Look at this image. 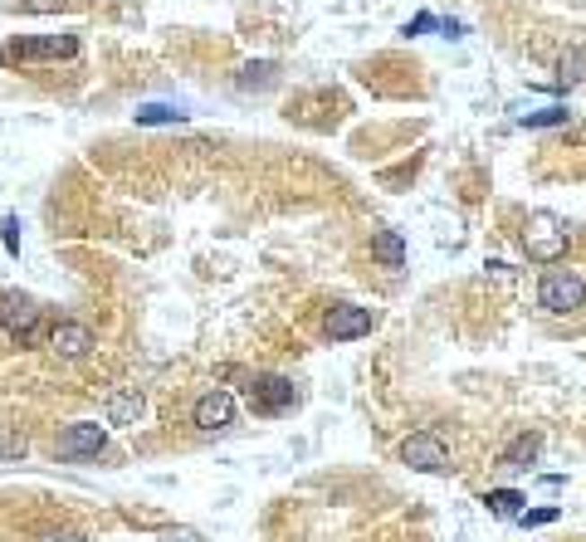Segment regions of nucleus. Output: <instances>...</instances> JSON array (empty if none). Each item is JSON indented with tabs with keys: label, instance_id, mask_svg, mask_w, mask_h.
Segmentation results:
<instances>
[{
	"label": "nucleus",
	"instance_id": "f257e3e1",
	"mask_svg": "<svg viewBox=\"0 0 586 542\" xmlns=\"http://www.w3.org/2000/svg\"><path fill=\"white\" fill-rule=\"evenodd\" d=\"M582 303H586L582 274H572V269H552V274H543V284H538V308H543V313H552V318H572Z\"/></svg>",
	"mask_w": 586,
	"mask_h": 542
},
{
	"label": "nucleus",
	"instance_id": "f03ea898",
	"mask_svg": "<svg viewBox=\"0 0 586 542\" xmlns=\"http://www.w3.org/2000/svg\"><path fill=\"white\" fill-rule=\"evenodd\" d=\"M523 249L528 259H543V264H557L562 254H567V225H562L552 210H538L533 220H528V235H523Z\"/></svg>",
	"mask_w": 586,
	"mask_h": 542
},
{
	"label": "nucleus",
	"instance_id": "7ed1b4c3",
	"mask_svg": "<svg viewBox=\"0 0 586 542\" xmlns=\"http://www.w3.org/2000/svg\"><path fill=\"white\" fill-rule=\"evenodd\" d=\"M245 396H249L254 415H284V411L298 406V386L289 381V376H254Z\"/></svg>",
	"mask_w": 586,
	"mask_h": 542
},
{
	"label": "nucleus",
	"instance_id": "20e7f679",
	"mask_svg": "<svg viewBox=\"0 0 586 542\" xmlns=\"http://www.w3.org/2000/svg\"><path fill=\"white\" fill-rule=\"evenodd\" d=\"M401 459L411 464V469H420V474H450V469H455V464H450L445 440H440L435 430H415V435H406Z\"/></svg>",
	"mask_w": 586,
	"mask_h": 542
},
{
	"label": "nucleus",
	"instance_id": "39448f33",
	"mask_svg": "<svg viewBox=\"0 0 586 542\" xmlns=\"http://www.w3.org/2000/svg\"><path fill=\"white\" fill-rule=\"evenodd\" d=\"M79 39L74 35H35V39H10L5 64H35V59H74Z\"/></svg>",
	"mask_w": 586,
	"mask_h": 542
},
{
	"label": "nucleus",
	"instance_id": "423d86ee",
	"mask_svg": "<svg viewBox=\"0 0 586 542\" xmlns=\"http://www.w3.org/2000/svg\"><path fill=\"white\" fill-rule=\"evenodd\" d=\"M0 328H5L20 347L35 342L39 337V303H35V298H25V293H5V298H0Z\"/></svg>",
	"mask_w": 586,
	"mask_h": 542
},
{
	"label": "nucleus",
	"instance_id": "0eeeda50",
	"mask_svg": "<svg viewBox=\"0 0 586 542\" xmlns=\"http://www.w3.org/2000/svg\"><path fill=\"white\" fill-rule=\"evenodd\" d=\"M108 450V430L103 425H93V420H79V425H69L59 435V445H54V455L59 459H98Z\"/></svg>",
	"mask_w": 586,
	"mask_h": 542
},
{
	"label": "nucleus",
	"instance_id": "6e6552de",
	"mask_svg": "<svg viewBox=\"0 0 586 542\" xmlns=\"http://www.w3.org/2000/svg\"><path fill=\"white\" fill-rule=\"evenodd\" d=\"M372 328H377V313H372V308H357V303H337V308H328V318H323V333L333 342H357V337H367Z\"/></svg>",
	"mask_w": 586,
	"mask_h": 542
},
{
	"label": "nucleus",
	"instance_id": "1a4fd4ad",
	"mask_svg": "<svg viewBox=\"0 0 586 542\" xmlns=\"http://www.w3.org/2000/svg\"><path fill=\"white\" fill-rule=\"evenodd\" d=\"M49 352H54V357H64V362L88 357V352H93V328H88V323H74V318L54 323V328H49Z\"/></svg>",
	"mask_w": 586,
	"mask_h": 542
},
{
	"label": "nucleus",
	"instance_id": "9d476101",
	"mask_svg": "<svg viewBox=\"0 0 586 542\" xmlns=\"http://www.w3.org/2000/svg\"><path fill=\"white\" fill-rule=\"evenodd\" d=\"M191 420H196V430H206V435H210V430H225L230 420H235V396L220 391V386H215V391H206L201 401H196Z\"/></svg>",
	"mask_w": 586,
	"mask_h": 542
},
{
	"label": "nucleus",
	"instance_id": "9b49d317",
	"mask_svg": "<svg viewBox=\"0 0 586 542\" xmlns=\"http://www.w3.org/2000/svg\"><path fill=\"white\" fill-rule=\"evenodd\" d=\"M538 455H543V435H538V430H523V435H513V440L503 445L499 469L518 474V469H528V464H538Z\"/></svg>",
	"mask_w": 586,
	"mask_h": 542
},
{
	"label": "nucleus",
	"instance_id": "f8f14e48",
	"mask_svg": "<svg viewBox=\"0 0 586 542\" xmlns=\"http://www.w3.org/2000/svg\"><path fill=\"white\" fill-rule=\"evenodd\" d=\"M103 415H108V425H137L142 396L137 391H113V396H108V406H103Z\"/></svg>",
	"mask_w": 586,
	"mask_h": 542
},
{
	"label": "nucleus",
	"instance_id": "ddd939ff",
	"mask_svg": "<svg viewBox=\"0 0 586 542\" xmlns=\"http://www.w3.org/2000/svg\"><path fill=\"white\" fill-rule=\"evenodd\" d=\"M586 79V49L577 44V49H567L557 59V88H577Z\"/></svg>",
	"mask_w": 586,
	"mask_h": 542
},
{
	"label": "nucleus",
	"instance_id": "4468645a",
	"mask_svg": "<svg viewBox=\"0 0 586 542\" xmlns=\"http://www.w3.org/2000/svg\"><path fill=\"white\" fill-rule=\"evenodd\" d=\"M372 254H377L386 269H401V264H406V245H401V235H396V230H381V235L372 240Z\"/></svg>",
	"mask_w": 586,
	"mask_h": 542
},
{
	"label": "nucleus",
	"instance_id": "2eb2a0df",
	"mask_svg": "<svg viewBox=\"0 0 586 542\" xmlns=\"http://www.w3.org/2000/svg\"><path fill=\"white\" fill-rule=\"evenodd\" d=\"M484 503H489V513H494V518H518L528 499H523L518 489H489V494H484Z\"/></svg>",
	"mask_w": 586,
	"mask_h": 542
},
{
	"label": "nucleus",
	"instance_id": "dca6fc26",
	"mask_svg": "<svg viewBox=\"0 0 586 542\" xmlns=\"http://www.w3.org/2000/svg\"><path fill=\"white\" fill-rule=\"evenodd\" d=\"M157 123H186V113H181V108H167V103L137 108V127H157Z\"/></svg>",
	"mask_w": 586,
	"mask_h": 542
},
{
	"label": "nucleus",
	"instance_id": "f3484780",
	"mask_svg": "<svg viewBox=\"0 0 586 542\" xmlns=\"http://www.w3.org/2000/svg\"><path fill=\"white\" fill-rule=\"evenodd\" d=\"M274 79H279V69H274L269 59H259V64H245V69H240V88H269Z\"/></svg>",
	"mask_w": 586,
	"mask_h": 542
},
{
	"label": "nucleus",
	"instance_id": "a211bd4d",
	"mask_svg": "<svg viewBox=\"0 0 586 542\" xmlns=\"http://www.w3.org/2000/svg\"><path fill=\"white\" fill-rule=\"evenodd\" d=\"M567 118H572L567 108L552 103V108H538V113H523V127H562Z\"/></svg>",
	"mask_w": 586,
	"mask_h": 542
},
{
	"label": "nucleus",
	"instance_id": "6ab92c4d",
	"mask_svg": "<svg viewBox=\"0 0 586 542\" xmlns=\"http://www.w3.org/2000/svg\"><path fill=\"white\" fill-rule=\"evenodd\" d=\"M518 523H523V528H543V523H557V508H533V513H528V508H523V513H518Z\"/></svg>",
	"mask_w": 586,
	"mask_h": 542
},
{
	"label": "nucleus",
	"instance_id": "aec40b11",
	"mask_svg": "<svg viewBox=\"0 0 586 542\" xmlns=\"http://www.w3.org/2000/svg\"><path fill=\"white\" fill-rule=\"evenodd\" d=\"M0 240H5V254H20V220L5 215V225H0Z\"/></svg>",
	"mask_w": 586,
	"mask_h": 542
},
{
	"label": "nucleus",
	"instance_id": "412c9836",
	"mask_svg": "<svg viewBox=\"0 0 586 542\" xmlns=\"http://www.w3.org/2000/svg\"><path fill=\"white\" fill-rule=\"evenodd\" d=\"M435 25H440L435 15H415L411 25H406V35H425V30H435Z\"/></svg>",
	"mask_w": 586,
	"mask_h": 542
},
{
	"label": "nucleus",
	"instance_id": "4be33fe9",
	"mask_svg": "<svg viewBox=\"0 0 586 542\" xmlns=\"http://www.w3.org/2000/svg\"><path fill=\"white\" fill-rule=\"evenodd\" d=\"M10 455H25V440H0V459H10Z\"/></svg>",
	"mask_w": 586,
	"mask_h": 542
}]
</instances>
